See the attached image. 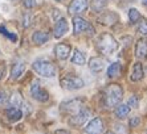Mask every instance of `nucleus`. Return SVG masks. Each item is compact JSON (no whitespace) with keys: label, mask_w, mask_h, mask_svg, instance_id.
Listing matches in <instances>:
<instances>
[{"label":"nucleus","mask_w":147,"mask_h":134,"mask_svg":"<svg viewBox=\"0 0 147 134\" xmlns=\"http://www.w3.org/2000/svg\"><path fill=\"white\" fill-rule=\"evenodd\" d=\"M102 130H103V121L99 117L93 118L89 124H88V126L85 127L86 134H101Z\"/></svg>","instance_id":"nucleus-8"},{"label":"nucleus","mask_w":147,"mask_h":134,"mask_svg":"<svg viewBox=\"0 0 147 134\" xmlns=\"http://www.w3.org/2000/svg\"><path fill=\"white\" fill-rule=\"evenodd\" d=\"M105 134H114L113 131H107V133H105Z\"/></svg>","instance_id":"nucleus-35"},{"label":"nucleus","mask_w":147,"mask_h":134,"mask_svg":"<svg viewBox=\"0 0 147 134\" xmlns=\"http://www.w3.org/2000/svg\"><path fill=\"white\" fill-rule=\"evenodd\" d=\"M21 103H23V99H21V96H20V92H13L12 96L9 97V104L12 105V108L20 107Z\"/></svg>","instance_id":"nucleus-22"},{"label":"nucleus","mask_w":147,"mask_h":134,"mask_svg":"<svg viewBox=\"0 0 147 134\" xmlns=\"http://www.w3.org/2000/svg\"><path fill=\"white\" fill-rule=\"evenodd\" d=\"M0 33L3 34V36H5L7 38H9L12 42H16V41H17V36H16V34L11 33L9 30L5 29V27H0Z\"/></svg>","instance_id":"nucleus-24"},{"label":"nucleus","mask_w":147,"mask_h":134,"mask_svg":"<svg viewBox=\"0 0 147 134\" xmlns=\"http://www.w3.org/2000/svg\"><path fill=\"white\" fill-rule=\"evenodd\" d=\"M24 71H25V63L23 62V60H17L16 63L12 66V70H11V78H12L13 80H16V79H19L21 75L24 74Z\"/></svg>","instance_id":"nucleus-13"},{"label":"nucleus","mask_w":147,"mask_h":134,"mask_svg":"<svg viewBox=\"0 0 147 134\" xmlns=\"http://www.w3.org/2000/svg\"><path fill=\"white\" fill-rule=\"evenodd\" d=\"M56 134H69L66 130H58V131H56Z\"/></svg>","instance_id":"nucleus-33"},{"label":"nucleus","mask_w":147,"mask_h":134,"mask_svg":"<svg viewBox=\"0 0 147 134\" xmlns=\"http://www.w3.org/2000/svg\"><path fill=\"white\" fill-rule=\"evenodd\" d=\"M142 3H143L144 5H147V0H142Z\"/></svg>","instance_id":"nucleus-34"},{"label":"nucleus","mask_w":147,"mask_h":134,"mask_svg":"<svg viewBox=\"0 0 147 134\" xmlns=\"http://www.w3.org/2000/svg\"><path fill=\"white\" fill-rule=\"evenodd\" d=\"M123 97V90L119 84H110L105 88V100L109 108L117 107Z\"/></svg>","instance_id":"nucleus-1"},{"label":"nucleus","mask_w":147,"mask_h":134,"mask_svg":"<svg viewBox=\"0 0 147 134\" xmlns=\"http://www.w3.org/2000/svg\"><path fill=\"white\" fill-rule=\"evenodd\" d=\"M89 67L94 72H99V71H102L105 68V60L99 57H94L89 60Z\"/></svg>","instance_id":"nucleus-14"},{"label":"nucleus","mask_w":147,"mask_h":134,"mask_svg":"<svg viewBox=\"0 0 147 134\" xmlns=\"http://www.w3.org/2000/svg\"><path fill=\"white\" fill-rule=\"evenodd\" d=\"M57 1H61V0H57Z\"/></svg>","instance_id":"nucleus-36"},{"label":"nucleus","mask_w":147,"mask_h":134,"mask_svg":"<svg viewBox=\"0 0 147 134\" xmlns=\"http://www.w3.org/2000/svg\"><path fill=\"white\" fill-rule=\"evenodd\" d=\"M121 71H122V66H121L118 62H114L109 66L107 68V76L109 78H118L121 75Z\"/></svg>","instance_id":"nucleus-18"},{"label":"nucleus","mask_w":147,"mask_h":134,"mask_svg":"<svg viewBox=\"0 0 147 134\" xmlns=\"http://www.w3.org/2000/svg\"><path fill=\"white\" fill-rule=\"evenodd\" d=\"M106 4H107V0H93L92 7L96 12H99V11H102L103 8L106 7Z\"/></svg>","instance_id":"nucleus-23"},{"label":"nucleus","mask_w":147,"mask_h":134,"mask_svg":"<svg viewBox=\"0 0 147 134\" xmlns=\"http://www.w3.org/2000/svg\"><path fill=\"white\" fill-rule=\"evenodd\" d=\"M138 105H139V100H138L137 96H133L129 99V103H127L129 108H138Z\"/></svg>","instance_id":"nucleus-27"},{"label":"nucleus","mask_w":147,"mask_h":134,"mask_svg":"<svg viewBox=\"0 0 147 134\" xmlns=\"http://www.w3.org/2000/svg\"><path fill=\"white\" fill-rule=\"evenodd\" d=\"M72 62L74 64H78V66H82L85 63V54L80 50H74V54L72 57Z\"/></svg>","instance_id":"nucleus-21"},{"label":"nucleus","mask_w":147,"mask_h":134,"mask_svg":"<svg viewBox=\"0 0 147 134\" xmlns=\"http://www.w3.org/2000/svg\"><path fill=\"white\" fill-rule=\"evenodd\" d=\"M129 113H130V108L127 107V105H125V104H121V105H118V107L115 108V116L118 118L127 117Z\"/></svg>","instance_id":"nucleus-20"},{"label":"nucleus","mask_w":147,"mask_h":134,"mask_svg":"<svg viewBox=\"0 0 147 134\" xmlns=\"http://www.w3.org/2000/svg\"><path fill=\"white\" fill-rule=\"evenodd\" d=\"M140 124V118L139 117H133L130 120V127H137Z\"/></svg>","instance_id":"nucleus-30"},{"label":"nucleus","mask_w":147,"mask_h":134,"mask_svg":"<svg viewBox=\"0 0 147 134\" xmlns=\"http://www.w3.org/2000/svg\"><path fill=\"white\" fill-rule=\"evenodd\" d=\"M29 91H31V96L33 97L34 100L41 101V103L49 100V94L42 88V86H41L38 82H33V84L31 86V90Z\"/></svg>","instance_id":"nucleus-6"},{"label":"nucleus","mask_w":147,"mask_h":134,"mask_svg":"<svg viewBox=\"0 0 147 134\" xmlns=\"http://www.w3.org/2000/svg\"><path fill=\"white\" fill-rule=\"evenodd\" d=\"M144 72H143V66L140 62H137V63H134L133 66V71H131V80L133 82H138L142 78H143Z\"/></svg>","instance_id":"nucleus-15"},{"label":"nucleus","mask_w":147,"mask_h":134,"mask_svg":"<svg viewBox=\"0 0 147 134\" xmlns=\"http://www.w3.org/2000/svg\"><path fill=\"white\" fill-rule=\"evenodd\" d=\"M135 57L139 59H144L147 57V40L140 38L135 45Z\"/></svg>","instance_id":"nucleus-11"},{"label":"nucleus","mask_w":147,"mask_h":134,"mask_svg":"<svg viewBox=\"0 0 147 134\" xmlns=\"http://www.w3.org/2000/svg\"><path fill=\"white\" fill-rule=\"evenodd\" d=\"M89 116H90V112L88 111V109H85V108H81V109L69 120V124L73 125V126H81V125L85 124V121L89 118Z\"/></svg>","instance_id":"nucleus-7"},{"label":"nucleus","mask_w":147,"mask_h":134,"mask_svg":"<svg viewBox=\"0 0 147 134\" xmlns=\"http://www.w3.org/2000/svg\"><path fill=\"white\" fill-rule=\"evenodd\" d=\"M70 51H72V46L68 44H58L55 47V54L57 55L58 59H66Z\"/></svg>","instance_id":"nucleus-10"},{"label":"nucleus","mask_w":147,"mask_h":134,"mask_svg":"<svg viewBox=\"0 0 147 134\" xmlns=\"http://www.w3.org/2000/svg\"><path fill=\"white\" fill-rule=\"evenodd\" d=\"M32 67H33V70L36 71L38 75H41V76H44V78H53L57 74V70H56L55 64L52 63V62L45 60V59L34 60Z\"/></svg>","instance_id":"nucleus-3"},{"label":"nucleus","mask_w":147,"mask_h":134,"mask_svg":"<svg viewBox=\"0 0 147 134\" xmlns=\"http://www.w3.org/2000/svg\"><path fill=\"white\" fill-rule=\"evenodd\" d=\"M25 21H24V27L27 28V27H29V25H31V23H29V21H31V17L28 16V15H25Z\"/></svg>","instance_id":"nucleus-31"},{"label":"nucleus","mask_w":147,"mask_h":134,"mask_svg":"<svg viewBox=\"0 0 147 134\" xmlns=\"http://www.w3.org/2000/svg\"><path fill=\"white\" fill-rule=\"evenodd\" d=\"M97 46H98V50L102 54H105V55H111V54L117 50L118 44H117V41L113 38L111 34L105 33L98 38Z\"/></svg>","instance_id":"nucleus-2"},{"label":"nucleus","mask_w":147,"mask_h":134,"mask_svg":"<svg viewBox=\"0 0 147 134\" xmlns=\"http://www.w3.org/2000/svg\"><path fill=\"white\" fill-rule=\"evenodd\" d=\"M4 70H5L4 63H3V62H0V79H1V78H3V75H4Z\"/></svg>","instance_id":"nucleus-32"},{"label":"nucleus","mask_w":147,"mask_h":134,"mask_svg":"<svg viewBox=\"0 0 147 134\" xmlns=\"http://www.w3.org/2000/svg\"><path fill=\"white\" fill-rule=\"evenodd\" d=\"M88 9V0H73L69 5V13L77 15Z\"/></svg>","instance_id":"nucleus-9"},{"label":"nucleus","mask_w":147,"mask_h":134,"mask_svg":"<svg viewBox=\"0 0 147 134\" xmlns=\"http://www.w3.org/2000/svg\"><path fill=\"white\" fill-rule=\"evenodd\" d=\"M23 5L28 9H31V8L36 7V1L34 0H23Z\"/></svg>","instance_id":"nucleus-28"},{"label":"nucleus","mask_w":147,"mask_h":134,"mask_svg":"<svg viewBox=\"0 0 147 134\" xmlns=\"http://www.w3.org/2000/svg\"><path fill=\"white\" fill-rule=\"evenodd\" d=\"M68 21L65 20V19H60V20H57V23H56L55 25V37L56 38H60L62 37L64 34L68 32Z\"/></svg>","instance_id":"nucleus-12"},{"label":"nucleus","mask_w":147,"mask_h":134,"mask_svg":"<svg viewBox=\"0 0 147 134\" xmlns=\"http://www.w3.org/2000/svg\"><path fill=\"white\" fill-rule=\"evenodd\" d=\"M138 30H139L140 34H143V36H147V19H143V20L139 23Z\"/></svg>","instance_id":"nucleus-26"},{"label":"nucleus","mask_w":147,"mask_h":134,"mask_svg":"<svg viewBox=\"0 0 147 134\" xmlns=\"http://www.w3.org/2000/svg\"><path fill=\"white\" fill-rule=\"evenodd\" d=\"M61 107H62V109H64V111H69V112L74 111V109L80 111V109H81V100H80V99H74V100H72V101L64 103Z\"/></svg>","instance_id":"nucleus-19"},{"label":"nucleus","mask_w":147,"mask_h":134,"mask_svg":"<svg viewBox=\"0 0 147 134\" xmlns=\"http://www.w3.org/2000/svg\"><path fill=\"white\" fill-rule=\"evenodd\" d=\"M60 84L64 90L68 91H76L84 87V80L81 78L76 76V75H66L60 80Z\"/></svg>","instance_id":"nucleus-4"},{"label":"nucleus","mask_w":147,"mask_h":134,"mask_svg":"<svg viewBox=\"0 0 147 134\" xmlns=\"http://www.w3.org/2000/svg\"><path fill=\"white\" fill-rule=\"evenodd\" d=\"M73 25H74V33L76 34L88 32L89 36H94V33H96L94 28H93L86 20H84L82 17H74V19H73Z\"/></svg>","instance_id":"nucleus-5"},{"label":"nucleus","mask_w":147,"mask_h":134,"mask_svg":"<svg viewBox=\"0 0 147 134\" xmlns=\"http://www.w3.org/2000/svg\"><path fill=\"white\" fill-rule=\"evenodd\" d=\"M129 19H130L131 23H137V21H139L140 19V13L138 12V9H130L129 11Z\"/></svg>","instance_id":"nucleus-25"},{"label":"nucleus","mask_w":147,"mask_h":134,"mask_svg":"<svg viewBox=\"0 0 147 134\" xmlns=\"http://www.w3.org/2000/svg\"><path fill=\"white\" fill-rule=\"evenodd\" d=\"M48 40H49V34L45 33V32H41V30L34 32L33 36H32V41L36 45H44Z\"/></svg>","instance_id":"nucleus-17"},{"label":"nucleus","mask_w":147,"mask_h":134,"mask_svg":"<svg viewBox=\"0 0 147 134\" xmlns=\"http://www.w3.org/2000/svg\"><path fill=\"white\" fill-rule=\"evenodd\" d=\"M5 116L8 117L9 121H20L23 118V112L19 109V108H8L7 111H5Z\"/></svg>","instance_id":"nucleus-16"},{"label":"nucleus","mask_w":147,"mask_h":134,"mask_svg":"<svg viewBox=\"0 0 147 134\" xmlns=\"http://www.w3.org/2000/svg\"><path fill=\"white\" fill-rule=\"evenodd\" d=\"M8 101V96L4 91H0V105H4Z\"/></svg>","instance_id":"nucleus-29"}]
</instances>
